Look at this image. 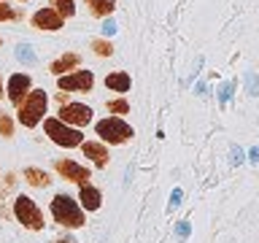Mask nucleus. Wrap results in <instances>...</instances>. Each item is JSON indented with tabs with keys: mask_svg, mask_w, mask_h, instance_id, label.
<instances>
[{
	"mask_svg": "<svg viewBox=\"0 0 259 243\" xmlns=\"http://www.w3.org/2000/svg\"><path fill=\"white\" fill-rule=\"evenodd\" d=\"M194 95H197V97H205V95H208V84H205V81H197V87H194Z\"/></svg>",
	"mask_w": 259,
	"mask_h": 243,
	"instance_id": "29",
	"label": "nucleus"
},
{
	"mask_svg": "<svg viewBox=\"0 0 259 243\" xmlns=\"http://www.w3.org/2000/svg\"><path fill=\"white\" fill-rule=\"evenodd\" d=\"M24 181L32 184V186H49V173L46 170H40V168H24Z\"/></svg>",
	"mask_w": 259,
	"mask_h": 243,
	"instance_id": "16",
	"label": "nucleus"
},
{
	"mask_svg": "<svg viewBox=\"0 0 259 243\" xmlns=\"http://www.w3.org/2000/svg\"><path fill=\"white\" fill-rule=\"evenodd\" d=\"M52 243H76V240H70V238H65V240H62V238H60V240H52Z\"/></svg>",
	"mask_w": 259,
	"mask_h": 243,
	"instance_id": "31",
	"label": "nucleus"
},
{
	"mask_svg": "<svg viewBox=\"0 0 259 243\" xmlns=\"http://www.w3.org/2000/svg\"><path fill=\"white\" fill-rule=\"evenodd\" d=\"M92 49H95L97 57H111V54H113L111 40H105V38H95V40H92Z\"/></svg>",
	"mask_w": 259,
	"mask_h": 243,
	"instance_id": "20",
	"label": "nucleus"
},
{
	"mask_svg": "<svg viewBox=\"0 0 259 243\" xmlns=\"http://www.w3.org/2000/svg\"><path fill=\"white\" fill-rule=\"evenodd\" d=\"M49 3H52V8L62 16V19H70V16L76 14V0H49Z\"/></svg>",
	"mask_w": 259,
	"mask_h": 243,
	"instance_id": "17",
	"label": "nucleus"
},
{
	"mask_svg": "<svg viewBox=\"0 0 259 243\" xmlns=\"http://www.w3.org/2000/svg\"><path fill=\"white\" fill-rule=\"evenodd\" d=\"M105 87H108L111 92H130L133 78H130V73H124V70H113L105 76Z\"/></svg>",
	"mask_w": 259,
	"mask_h": 243,
	"instance_id": "13",
	"label": "nucleus"
},
{
	"mask_svg": "<svg viewBox=\"0 0 259 243\" xmlns=\"http://www.w3.org/2000/svg\"><path fill=\"white\" fill-rule=\"evenodd\" d=\"M248 162H254V165H259V146H254V149L248 151V157H246Z\"/></svg>",
	"mask_w": 259,
	"mask_h": 243,
	"instance_id": "30",
	"label": "nucleus"
},
{
	"mask_svg": "<svg viewBox=\"0 0 259 243\" xmlns=\"http://www.w3.org/2000/svg\"><path fill=\"white\" fill-rule=\"evenodd\" d=\"M89 11H92L95 16H111L113 11H116V0H87Z\"/></svg>",
	"mask_w": 259,
	"mask_h": 243,
	"instance_id": "15",
	"label": "nucleus"
},
{
	"mask_svg": "<svg viewBox=\"0 0 259 243\" xmlns=\"http://www.w3.org/2000/svg\"><path fill=\"white\" fill-rule=\"evenodd\" d=\"M113 32H116V22L108 16V19H105V24H103V35H113Z\"/></svg>",
	"mask_w": 259,
	"mask_h": 243,
	"instance_id": "28",
	"label": "nucleus"
},
{
	"mask_svg": "<svg viewBox=\"0 0 259 243\" xmlns=\"http://www.w3.org/2000/svg\"><path fill=\"white\" fill-rule=\"evenodd\" d=\"M243 84H246L248 97H259V76H256V70H246V73H243Z\"/></svg>",
	"mask_w": 259,
	"mask_h": 243,
	"instance_id": "18",
	"label": "nucleus"
},
{
	"mask_svg": "<svg viewBox=\"0 0 259 243\" xmlns=\"http://www.w3.org/2000/svg\"><path fill=\"white\" fill-rule=\"evenodd\" d=\"M62 122V125H70V127H84L92 122V108L84 103H62L60 105V116H57Z\"/></svg>",
	"mask_w": 259,
	"mask_h": 243,
	"instance_id": "6",
	"label": "nucleus"
},
{
	"mask_svg": "<svg viewBox=\"0 0 259 243\" xmlns=\"http://www.w3.org/2000/svg\"><path fill=\"white\" fill-rule=\"evenodd\" d=\"M0 44H3V38H0Z\"/></svg>",
	"mask_w": 259,
	"mask_h": 243,
	"instance_id": "33",
	"label": "nucleus"
},
{
	"mask_svg": "<svg viewBox=\"0 0 259 243\" xmlns=\"http://www.w3.org/2000/svg\"><path fill=\"white\" fill-rule=\"evenodd\" d=\"M57 87L62 92H89L95 87V76H92V70H73L57 78Z\"/></svg>",
	"mask_w": 259,
	"mask_h": 243,
	"instance_id": "7",
	"label": "nucleus"
},
{
	"mask_svg": "<svg viewBox=\"0 0 259 243\" xmlns=\"http://www.w3.org/2000/svg\"><path fill=\"white\" fill-rule=\"evenodd\" d=\"M30 89H32V78L27 76V73H14V76L8 78L6 95H8V100H11L14 105H19L24 97H27Z\"/></svg>",
	"mask_w": 259,
	"mask_h": 243,
	"instance_id": "9",
	"label": "nucleus"
},
{
	"mask_svg": "<svg viewBox=\"0 0 259 243\" xmlns=\"http://www.w3.org/2000/svg\"><path fill=\"white\" fill-rule=\"evenodd\" d=\"M62 16L54 11L52 6H46V8H40V11L32 14V27H38V30H49V32H57L62 27Z\"/></svg>",
	"mask_w": 259,
	"mask_h": 243,
	"instance_id": "10",
	"label": "nucleus"
},
{
	"mask_svg": "<svg viewBox=\"0 0 259 243\" xmlns=\"http://www.w3.org/2000/svg\"><path fill=\"white\" fill-rule=\"evenodd\" d=\"M54 170H57L62 178H68V181L78 184V186H87L89 178H92L84 165H78V162H73V159H57V162H54Z\"/></svg>",
	"mask_w": 259,
	"mask_h": 243,
	"instance_id": "8",
	"label": "nucleus"
},
{
	"mask_svg": "<svg viewBox=\"0 0 259 243\" xmlns=\"http://www.w3.org/2000/svg\"><path fill=\"white\" fill-rule=\"evenodd\" d=\"M78 65H81V57L76 52H68V54H62V57H57V60L49 65V70L60 78V76H65V70H76Z\"/></svg>",
	"mask_w": 259,
	"mask_h": 243,
	"instance_id": "11",
	"label": "nucleus"
},
{
	"mask_svg": "<svg viewBox=\"0 0 259 243\" xmlns=\"http://www.w3.org/2000/svg\"><path fill=\"white\" fill-rule=\"evenodd\" d=\"M95 133L103 138V141H108V143H124V141H130V138L135 135V130L127 125L121 116H108V119H100L95 125Z\"/></svg>",
	"mask_w": 259,
	"mask_h": 243,
	"instance_id": "4",
	"label": "nucleus"
},
{
	"mask_svg": "<svg viewBox=\"0 0 259 243\" xmlns=\"http://www.w3.org/2000/svg\"><path fill=\"white\" fill-rule=\"evenodd\" d=\"M14 216L22 222V227H27V230H44V211L35 206V200L27 197V194H19V197L14 200Z\"/></svg>",
	"mask_w": 259,
	"mask_h": 243,
	"instance_id": "5",
	"label": "nucleus"
},
{
	"mask_svg": "<svg viewBox=\"0 0 259 243\" xmlns=\"http://www.w3.org/2000/svg\"><path fill=\"white\" fill-rule=\"evenodd\" d=\"M16 57H19L22 62H27V65H35L38 62V57H35V52H32L30 44H19V46H16Z\"/></svg>",
	"mask_w": 259,
	"mask_h": 243,
	"instance_id": "19",
	"label": "nucleus"
},
{
	"mask_svg": "<svg viewBox=\"0 0 259 243\" xmlns=\"http://www.w3.org/2000/svg\"><path fill=\"white\" fill-rule=\"evenodd\" d=\"M108 111H111V113H119V116H121V113H130V103L124 100V97L111 100V103H108Z\"/></svg>",
	"mask_w": 259,
	"mask_h": 243,
	"instance_id": "25",
	"label": "nucleus"
},
{
	"mask_svg": "<svg viewBox=\"0 0 259 243\" xmlns=\"http://www.w3.org/2000/svg\"><path fill=\"white\" fill-rule=\"evenodd\" d=\"M192 235V224H189V219H181V222L176 224V238L178 240H186Z\"/></svg>",
	"mask_w": 259,
	"mask_h": 243,
	"instance_id": "24",
	"label": "nucleus"
},
{
	"mask_svg": "<svg viewBox=\"0 0 259 243\" xmlns=\"http://www.w3.org/2000/svg\"><path fill=\"white\" fill-rule=\"evenodd\" d=\"M46 108H49V97L44 89H30L27 97L16 105V119H19L22 127H35L44 119Z\"/></svg>",
	"mask_w": 259,
	"mask_h": 243,
	"instance_id": "1",
	"label": "nucleus"
},
{
	"mask_svg": "<svg viewBox=\"0 0 259 243\" xmlns=\"http://www.w3.org/2000/svg\"><path fill=\"white\" fill-rule=\"evenodd\" d=\"M0 135H3V138L14 135V119L8 116V113H0Z\"/></svg>",
	"mask_w": 259,
	"mask_h": 243,
	"instance_id": "22",
	"label": "nucleus"
},
{
	"mask_svg": "<svg viewBox=\"0 0 259 243\" xmlns=\"http://www.w3.org/2000/svg\"><path fill=\"white\" fill-rule=\"evenodd\" d=\"M181 200H184V189H178V186H176V189L170 192V208H178V206H181Z\"/></svg>",
	"mask_w": 259,
	"mask_h": 243,
	"instance_id": "27",
	"label": "nucleus"
},
{
	"mask_svg": "<svg viewBox=\"0 0 259 243\" xmlns=\"http://www.w3.org/2000/svg\"><path fill=\"white\" fill-rule=\"evenodd\" d=\"M44 130H46V135L52 138L57 146H65V149H76V146L84 143V135H81V130L70 127V125H62V122L54 119V116L44 119Z\"/></svg>",
	"mask_w": 259,
	"mask_h": 243,
	"instance_id": "3",
	"label": "nucleus"
},
{
	"mask_svg": "<svg viewBox=\"0 0 259 243\" xmlns=\"http://www.w3.org/2000/svg\"><path fill=\"white\" fill-rule=\"evenodd\" d=\"M78 200H81V206H84L87 211H97L100 202H103V194H100V189H95L92 184H87V186L78 189Z\"/></svg>",
	"mask_w": 259,
	"mask_h": 243,
	"instance_id": "14",
	"label": "nucleus"
},
{
	"mask_svg": "<svg viewBox=\"0 0 259 243\" xmlns=\"http://www.w3.org/2000/svg\"><path fill=\"white\" fill-rule=\"evenodd\" d=\"M235 87H238V81H227V84L219 87V105H227V103H230Z\"/></svg>",
	"mask_w": 259,
	"mask_h": 243,
	"instance_id": "21",
	"label": "nucleus"
},
{
	"mask_svg": "<svg viewBox=\"0 0 259 243\" xmlns=\"http://www.w3.org/2000/svg\"><path fill=\"white\" fill-rule=\"evenodd\" d=\"M230 157H232V165H243V162H246V154H243L240 146H232V149H230Z\"/></svg>",
	"mask_w": 259,
	"mask_h": 243,
	"instance_id": "26",
	"label": "nucleus"
},
{
	"mask_svg": "<svg viewBox=\"0 0 259 243\" xmlns=\"http://www.w3.org/2000/svg\"><path fill=\"white\" fill-rule=\"evenodd\" d=\"M81 149H84V157H89L97 168H105V165H108V149H105L103 143L87 141V143H81Z\"/></svg>",
	"mask_w": 259,
	"mask_h": 243,
	"instance_id": "12",
	"label": "nucleus"
},
{
	"mask_svg": "<svg viewBox=\"0 0 259 243\" xmlns=\"http://www.w3.org/2000/svg\"><path fill=\"white\" fill-rule=\"evenodd\" d=\"M19 11H14L11 6H6L3 0H0V22H14V19H19Z\"/></svg>",
	"mask_w": 259,
	"mask_h": 243,
	"instance_id": "23",
	"label": "nucleus"
},
{
	"mask_svg": "<svg viewBox=\"0 0 259 243\" xmlns=\"http://www.w3.org/2000/svg\"><path fill=\"white\" fill-rule=\"evenodd\" d=\"M6 95V87H3V78H0V97Z\"/></svg>",
	"mask_w": 259,
	"mask_h": 243,
	"instance_id": "32",
	"label": "nucleus"
},
{
	"mask_svg": "<svg viewBox=\"0 0 259 243\" xmlns=\"http://www.w3.org/2000/svg\"><path fill=\"white\" fill-rule=\"evenodd\" d=\"M52 216L57 224L62 227H70V230H76V227L84 224V214H81L78 202L70 197V194H54L52 200Z\"/></svg>",
	"mask_w": 259,
	"mask_h": 243,
	"instance_id": "2",
	"label": "nucleus"
}]
</instances>
